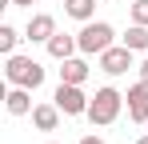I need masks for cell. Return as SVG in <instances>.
I'll return each mask as SVG.
<instances>
[{"label":"cell","instance_id":"1","mask_svg":"<svg viewBox=\"0 0 148 144\" xmlns=\"http://www.w3.org/2000/svg\"><path fill=\"white\" fill-rule=\"evenodd\" d=\"M120 108H124V96L116 92L112 84H104V88H96V96L88 100V120H92L96 128H108V124H116Z\"/></svg>","mask_w":148,"mask_h":144},{"label":"cell","instance_id":"2","mask_svg":"<svg viewBox=\"0 0 148 144\" xmlns=\"http://www.w3.org/2000/svg\"><path fill=\"white\" fill-rule=\"evenodd\" d=\"M4 76H8V84H20V88H32V92H36V88L44 84V64L32 60V56L12 52L8 64H4Z\"/></svg>","mask_w":148,"mask_h":144},{"label":"cell","instance_id":"3","mask_svg":"<svg viewBox=\"0 0 148 144\" xmlns=\"http://www.w3.org/2000/svg\"><path fill=\"white\" fill-rule=\"evenodd\" d=\"M76 44H80L84 56H100L104 48L116 44V28H112L108 20H88L80 32H76Z\"/></svg>","mask_w":148,"mask_h":144},{"label":"cell","instance_id":"4","mask_svg":"<svg viewBox=\"0 0 148 144\" xmlns=\"http://www.w3.org/2000/svg\"><path fill=\"white\" fill-rule=\"evenodd\" d=\"M52 100H56V108L64 112V116H88V100L92 96H84V84H56V92H52Z\"/></svg>","mask_w":148,"mask_h":144},{"label":"cell","instance_id":"5","mask_svg":"<svg viewBox=\"0 0 148 144\" xmlns=\"http://www.w3.org/2000/svg\"><path fill=\"white\" fill-rule=\"evenodd\" d=\"M132 56H136V52H132L128 44H112V48H104V52L96 56V64H100V72H108V76H124L128 68H136Z\"/></svg>","mask_w":148,"mask_h":144},{"label":"cell","instance_id":"6","mask_svg":"<svg viewBox=\"0 0 148 144\" xmlns=\"http://www.w3.org/2000/svg\"><path fill=\"white\" fill-rule=\"evenodd\" d=\"M124 104H128V120H132V124H144L148 120V84L144 80H136V84L128 88Z\"/></svg>","mask_w":148,"mask_h":144},{"label":"cell","instance_id":"7","mask_svg":"<svg viewBox=\"0 0 148 144\" xmlns=\"http://www.w3.org/2000/svg\"><path fill=\"white\" fill-rule=\"evenodd\" d=\"M52 36H56V20H52L48 12H36V16H28L24 40H32V44H48Z\"/></svg>","mask_w":148,"mask_h":144},{"label":"cell","instance_id":"8","mask_svg":"<svg viewBox=\"0 0 148 144\" xmlns=\"http://www.w3.org/2000/svg\"><path fill=\"white\" fill-rule=\"evenodd\" d=\"M4 108H8V116H32V88H20V84H12L8 92H4Z\"/></svg>","mask_w":148,"mask_h":144},{"label":"cell","instance_id":"9","mask_svg":"<svg viewBox=\"0 0 148 144\" xmlns=\"http://www.w3.org/2000/svg\"><path fill=\"white\" fill-rule=\"evenodd\" d=\"M88 60H84V52H80V56H68V60H60V80H64V84H84V80H88Z\"/></svg>","mask_w":148,"mask_h":144},{"label":"cell","instance_id":"10","mask_svg":"<svg viewBox=\"0 0 148 144\" xmlns=\"http://www.w3.org/2000/svg\"><path fill=\"white\" fill-rule=\"evenodd\" d=\"M60 116H64V112L56 108V100H52V104H36V108H32V124H36L40 132H56V128H60Z\"/></svg>","mask_w":148,"mask_h":144},{"label":"cell","instance_id":"11","mask_svg":"<svg viewBox=\"0 0 148 144\" xmlns=\"http://www.w3.org/2000/svg\"><path fill=\"white\" fill-rule=\"evenodd\" d=\"M44 48H48V56H52V60H68V56H76V52H80L76 36H68V32H56V36H52Z\"/></svg>","mask_w":148,"mask_h":144},{"label":"cell","instance_id":"12","mask_svg":"<svg viewBox=\"0 0 148 144\" xmlns=\"http://www.w3.org/2000/svg\"><path fill=\"white\" fill-rule=\"evenodd\" d=\"M120 44H128L132 52H148V24H128V32L120 36Z\"/></svg>","mask_w":148,"mask_h":144},{"label":"cell","instance_id":"13","mask_svg":"<svg viewBox=\"0 0 148 144\" xmlns=\"http://www.w3.org/2000/svg\"><path fill=\"white\" fill-rule=\"evenodd\" d=\"M64 12H68L72 20L88 24L92 16H96V0H64Z\"/></svg>","mask_w":148,"mask_h":144},{"label":"cell","instance_id":"14","mask_svg":"<svg viewBox=\"0 0 148 144\" xmlns=\"http://www.w3.org/2000/svg\"><path fill=\"white\" fill-rule=\"evenodd\" d=\"M20 40H24V36H20V32H16L12 24H0V52H4V56H12Z\"/></svg>","mask_w":148,"mask_h":144},{"label":"cell","instance_id":"15","mask_svg":"<svg viewBox=\"0 0 148 144\" xmlns=\"http://www.w3.org/2000/svg\"><path fill=\"white\" fill-rule=\"evenodd\" d=\"M128 16H132V24H148V0H132Z\"/></svg>","mask_w":148,"mask_h":144},{"label":"cell","instance_id":"16","mask_svg":"<svg viewBox=\"0 0 148 144\" xmlns=\"http://www.w3.org/2000/svg\"><path fill=\"white\" fill-rule=\"evenodd\" d=\"M80 144H104V140H100V136H92V132H88V136H80Z\"/></svg>","mask_w":148,"mask_h":144},{"label":"cell","instance_id":"17","mask_svg":"<svg viewBox=\"0 0 148 144\" xmlns=\"http://www.w3.org/2000/svg\"><path fill=\"white\" fill-rule=\"evenodd\" d=\"M36 0H12V8H32Z\"/></svg>","mask_w":148,"mask_h":144},{"label":"cell","instance_id":"18","mask_svg":"<svg viewBox=\"0 0 148 144\" xmlns=\"http://www.w3.org/2000/svg\"><path fill=\"white\" fill-rule=\"evenodd\" d=\"M140 80H144V84H148V60H144V64H140Z\"/></svg>","mask_w":148,"mask_h":144},{"label":"cell","instance_id":"19","mask_svg":"<svg viewBox=\"0 0 148 144\" xmlns=\"http://www.w3.org/2000/svg\"><path fill=\"white\" fill-rule=\"evenodd\" d=\"M136 144H148V136H140V140H136Z\"/></svg>","mask_w":148,"mask_h":144},{"label":"cell","instance_id":"20","mask_svg":"<svg viewBox=\"0 0 148 144\" xmlns=\"http://www.w3.org/2000/svg\"><path fill=\"white\" fill-rule=\"evenodd\" d=\"M48 144H56V140H48Z\"/></svg>","mask_w":148,"mask_h":144}]
</instances>
